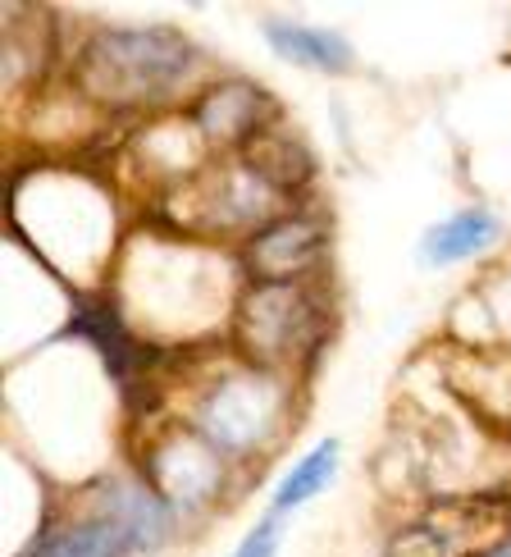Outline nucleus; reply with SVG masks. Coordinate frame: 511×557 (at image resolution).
Here are the masks:
<instances>
[{
	"label": "nucleus",
	"mask_w": 511,
	"mask_h": 557,
	"mask_svg": "<svg viewBox=\"0 0 511 557\" xmlns=\"http://www.w3.org/2000/svg\"><path fill=\"white\" fill-rule=\"evenodd\" d=\"M192 46L170 28H105L78 55V87L97 106L137 110L188 74Z\"/></svg>",
	"instance_id": "obj_1"
},
{
	"label": "nucleus",
	"mask_w": 511,
	"mask_h": 557,
	"mask_svg": "<svg viewBox=\"0 0 511 557\" xmlns=\"http://www.w3.org/2000/svg\"><path fill=\"white\" fill-rule=\"evenodd\" d=\"M288 193L256 165L251 156L242 160H220L205 174L188 183L183 201H174V215L192 228H211V234H247L256 238L274 220H284Z\"/></svg>",
	"instance_id": "obj_2"
},
{
	"label": "nucleus",
	"mask_w": 511,
	"mask_h": 557,
	"mask_svg": "<svg viewBox=\"0 0 511 557\" xmlns=\"http://www.w3.org/2000/svg\"><path fill=\"white\" fill-rule=\"evenodd\" d=\"M320 338V307L297 284H256L238 307V347L256 370L307 357Z\"/></svg>",
	"instance_id": "obj_3"
},
{
	"label": "nucleus",
	"mask_w": 511,
	"mask_h": 557,
	"mask_svg": "<svg viewBox=\"0 0 511 557\" xmlns=\"http://www.w3.org/2000/svg\"><path fill=\"white\" fill-rule=\"evenodd\" d=\"M284 411H288V393L278 384L270 370H234L224 375L201 403V434L211 438L215 448L228 453H251V448H265L270 438L284 425Z\"/></svg>",
	"instance_id": "obj_4"
},
{
	"label": "nucleus",
	"mask_w": 511,
	"mask_h": 557,
	"mask_svg": "<svg viewBox=\"0 0 511 557\" xmlns=\"http://www.w3.org/2000/svg\"><path fill=\"white\" fill-rule=\"evenodd\" d=\"M511 530V507L498 498H452L407 521L388 540V557H479Z\"/></svg>",
	"instance_id": "obj_5"
},
{
	"label": "nucleus",
	"mask_w": 511,
	"mask_h": 557,
	"mask_svg": "<svg viewBox=\"0 0 511 557\" xmlns=\"http://www.w3.org/2000/svg\"><path fill=\"white\" fill-rule=\"evenodd\" d=\"M324 257V224L315 215H284L247 243V265L261 284H297Z\"/></svg>",
	"instance_id": "obj_6"
},
{
	"label": "nucleus",
	"mask_w": 511,
	"mask_h": 557,
	"mask_svg": "<svg viewBox=\"0 0 511 557\" xmlns=\"http://www.w3.org/2000/svg\"><path fill=\"white\" fill-rule=\"evenodd\" d=\"M151 480L174 507H197L220 490V457L205 434H170L151 453Z\"/></svg>",
	"instance_id": "obj_7"
},
{
	"label": "nucleus",
	"mask_w": 511,
	"mask_h": 557,
	"mask_svg": "<svg viewBox=\"0 0 511 557\" xmlns=\"http://www.w3.org/2000/svg\"><path fill=\"white\" fill-rule=\"evenodd\" d=\"M261 120H265V97L238 78L211 87L197 106V133L215 147H251Z\"/></svg>",
	"instance_id": "obj_8"
},
{
	"label": "nucleus",
	"mask_w": 511,
	"mask_h": 557,
	"mask_svg": "<svg viewBox=\"0 0 511 557\" xmlns=\"http://www.w3.org/2000/svg\"><path fill=\"white\" fill-rule=\"evenodd\" d=\"M265 37H270L274 51L284 55V60H292V64L324 69V74H342V69H352V46H347L338 33L307 28V23L270 18L265 23Z\"/></svg>",
	"instance_id": "obj_9"
},
{
	"label": "nucleus",
	"mask_w": 511,
	"mask_h": 557,
	"mask_svg": "<svg viewBox=\"0 0 511 557\" xmlns=\"http://www.w3.org/2000/svg\"><path fill=\"white\" fill-rule=\"evenodd\" d=\"M494 238H498V220L489 211H461V215L429 228L425 243H421V257L429 265H452V261L479 257Z\"/></svg>",
	"instance_id": "obj_10"
},
{
	"label": "nucleus",
	"mask_w": 511,
	"mask_h": 557,
	"mask_svg": "<svg viewBox=\"0 0 511 557\" xmlns=\"http://www.w3.org/2000/svg\"><path fill=\"white\" fill-rule=\"evenodd\" d=\"M68 330L83 334V338H91V343L101 347V357H105V366L114 370V380H128L133 370H137V357H142V347L128 338V330H124L120 320H114V311L105 307V301H83Z\"/></svg>",
	"instance_id": "obj_11"
},
{
	"label": "nucleus",
	"mask_w": 511,
	"mask_h": 557,
	"mask_svg": "<svg viewBox=\"0 0 511 557\" xmlns=\"http://www.w3.org/2000/svg\"><path fill=\"white\" fill-rule=\"evenodd\" d=\"M334 471H338V444L334 438H324L320 448H311L307 457L297 461V467L284 475V484L274 490V503H270V512L274 517H288V512H297L301 503H311L324 484L334 480Z\"/></svg>",
	"instance_id": "obj_12"
},
{
	"label": "nucleus",
	"mask_w": 511,
	"mask_h": 557,
	"mask_svg": "<svg viewBox=\"0 0 511 557\" xmlns=\"http://www.w3.org/2000/svg\"><path fill=\"white\" fill-rule=\"evenodd\" d=\"M278 521H284V517H265L261 525H256L251 530V535L234 548V553H228V557H274V548H278Z\"/></svg>",
	"instance_id": "obj_13"
}]
</instances>
